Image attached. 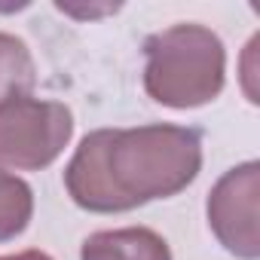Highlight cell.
I'll return each mask as SVG.
<instances>
[{
	"label": "cell",
	"instance_id": "8",
	"mask_svg": "<svg viewBox=\"0 0 260 260\" xmlns=\"http://www.w3.org/2000/svg\"><path fill=\"white\" fill-rule=\"evenodd\" d=\"M0 260H52L46 251H19V254H7V257H0Z\"/></svg>",
	"mask_w": 260,
	"mask_h": 260
},
{
	"label": "cell",
	"instance_id": "6",
	"mask_svg": "<svg viewBox=\"0 0 260 260\" xmlns=\"http://www.w3.org/2000/svg\"><path fill=\"white\" fill-rule=\"evenodd\" d=\"M37 86V64L28 43L16 34L0 31V104L31 95Z\"/></svg>",
	"mask_w": 260,
	"mask_h": 260
},
{
	"label": "cell",
	"instance_id": "5",
	"mask_svg": "<svg viewBox=\"0 0 260 260\" xmlns=\"http://www.w3.org/2000/svg\"><path fill=\"white\" fill-rule=\"evenodd\" d=\"M80 260H172V248L150 226L98 230L83 239Z\"/></svg>",
	"mask_w": 260,
	"mask_h": 260
},
{
	"label": "cell",
	"instance_id": "7",
	"mask_svg": "<svg viewBox=\"0 0 260 260\" xmlns=\"http://www.w3.org/2000/svg\"><path fill=\"white\" fill-rule=\"evenodd\" d=\"M34 217V190L28 181L0 172V242H13Z\"/></svg>",
	"mask_w": 260,
	"mask_h": 260
},
{
	"label": "cell",
	"instance_id": "4",
	"mask_svg": "<svg viewBox=\"0 0 260 260\" xmlns=\"http://www.w3.org/2000/svg\"><path fill=\"white\" fill-rule=\"evenodd\" d=\"M257 199H260V162L248 159L223 172L205 202V214L214 239L223 245V251H230L239 260L260 257Z\"/></svg>",
	"mask_w": 260,
	"mask_h": 260
},
{
	"label": "cell",
	"instance_id": "1",
	"mask_svg": "<svg viewBox=\"0 0 260 260\" xmlns=\"http://www.w3.org/2000/svg\"><path fill=\"white\" fill-rule=\"evenodd\" d=\"M202 172L196 128L150 122L135 128H95L74 150L64 187L77 208L119 214L187 190Z\"/></svg>",
	"mask_w": 260,
	"mask_h": 260
},
{
	"label": "cell",
	"instance_id": "3",
	"mask_svg": "<svg viewBox=\"0 0 260 260\" xmlns=\"http://www.w3.org/2000/svg\"><path fill=\"white\" fill-rule=\"evenodd\" d=\"M74 138V113L61 101L19 95L0 104V169L40 172Z\"/></svg>",
	"mask_w": 260,
	"mask_h": 260
},
{
	"label": "cell",
	"instance_id": "2",
	"mask_svg": "<svg viewBox=\"0 0 260 260\" xmlns=\"http://www.w3.org/2000/svg\"><path fill=\"white\" fill-rule=\"evenodd\" d=\"M144 92L172 110L211 104L226 83L223 40L196 22H181L144 40Z\"/></svg>",
	"mask_w": 260,
	"mask_h": 260
}]
</instances>
